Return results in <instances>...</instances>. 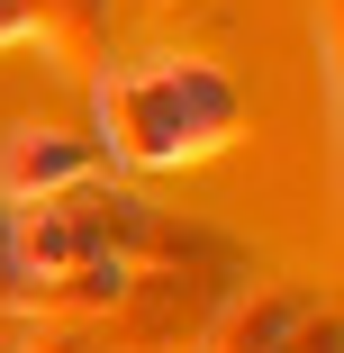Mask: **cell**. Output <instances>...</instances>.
I'll return each instance as SVG.
<instances>
[{
  "label": "cell",
  "mask_w": 344,
  "mask_h": 353,
  "mask_svg": "<svg viewBox=\"0 0 344 353\" xmlns=\"http://www.w3.org/2000/svg\"><path fill=\"white\" fill-rule=\"evenodd\" d=\"M10 37H28V0H0V46Z\"/></svg>",
  "instance_id": "4"
},
{
  "label": "cell",
  "mask_w": 344,
  "mask_h": 353,
  "mask_svg": "<svg viewBox=\"0 0 344 353\" xmlns=\"http://www.w3.org/2000/svg\"><path fill=\"white\" fill-rule=\"evenodd\" d=\"M245 100L218 63L199 54H145V63H109L100 73V154L163 172V163H199L236 136Z\"/></svg>",
  "instance_id": "1"
},
{
  "label": "cell",
  "mask_w": 344,
  "mask_h": 353,
  "mask_svg": "<svg viewBox=\"0 0 344 353\" xmlns=\"http://www.w3.org/2000/svg\"><path fill=\"white\" fill-rule=\"evenodd\" d=\"M100 145L91 136H54V127H19L10 145H0V199H28L37 190V208L45 199H73V190H91L100 181Z\"/></svg>",
  "instance_id": "2"
},
{
  "label": "cell",
  "mask_w": 344,
  "mask_h": 353,
  "mask_svg": "<svg viewBox=\"0 0 344 353\" xmlns=\"http://www.w3.org/2000/svg\"><path fill=\"white\" fill-rule=\"evenodd\" d=\"M28 37H45V54L63 73H82L109 46V0H28Z\"/></svg>",
  "instance_id": "3"
}]
</instances>
